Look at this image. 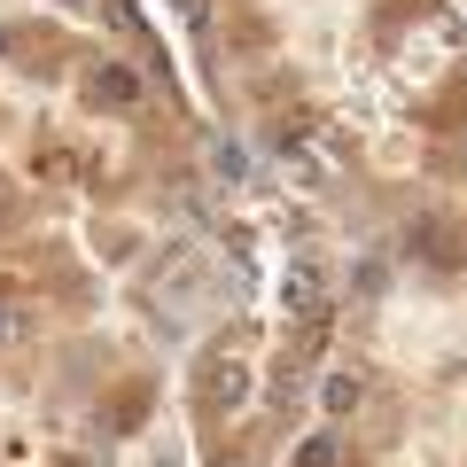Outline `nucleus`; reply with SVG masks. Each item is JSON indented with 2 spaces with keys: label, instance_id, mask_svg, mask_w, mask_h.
Listing matches in <instances>:
<instances>
[{
  "label": "nucleus",
  "instance_id": "0eeeda50",
  "mask_svg": "<svg viewBox=\"0 0 467 467\" xmlns=\"http://www.w3.org/2000/svg\"><path fill=\"white\" fill-rule=\"evenodd\" d=\"M8 47H16V32H8V24H0V55H8Z\"/></svg>",
  "mask_w": 467,
  "mask_h": 467
},
{
  "label": "nucleus",
  "instance_id": "423d86ee",
  "mask_svg": "<svg viewBox=\"0 0 467 467\" xmlns=\"http://www.w3.org/2000/svg\"><path fill=\"white\" fill-rule=\"evenodd\" d=\"M296 467H343V444H335V436H312V444L296 451Z\"/></svg>",
  "mask_w": 467,
  "mask_h": 467
},
{
  "label": "nucleus",
  "instance_id": "39448f33",
  "mask_svg": "<svg viewBox=\"0 0 467 467\" xmlns=\"http://www.w3.org/2000/svg\"><path fill=\"white\" fill-rule=\"evenodd\" d=\"M319 405H327V413H350V405H358V374H327V382H319Z\"/></svg>",
  "mask_w": 467,
  "mask_h": 467
},
{
  "label": "nucleus",
  "instance_id": "f257e3e1",
  "mask_svg": "<svg viewBox=\"0 0 467 467\" xmlns=\"http://www.w3.org/2000/svg\"><path fill=\"white\" fill-rule=\"evenodd\" d=\"M405 250H413V257H429V265H460V234H451L436 211H420L413 226H405Z\"/></svg>",
  "mask_w": 467,
  "mask_h": 467
},
{
  "label": "nucleus",
  "instance_id": "6e6552de",
  "mask_svg": "<svg viewBox=\"0 0 467 467\" xmlns=\"http://www.w3.org/2000/svg\"><path fill=\"white\" fill-rule=\"evenodd\" d=\"M0 335H8V304H0Z\"/></svg>",
  "mask_w": 467,
  "mask_h": 467
},
{
  "label": "nucleus",
  "instance_id": "20e7f679",
  "mask_svg": "<svg viewBox=\"0 0 467 467\" xmlns=\"http://www.w3.org/2000/svg\"><path fill=\"white\" fill-rule=\"evenodd\" d=\"M211 382H218V389H211L218 405H242V389H250V374L234 367V358H218V367H211Z\"/></svg>",
  "mask_w": 467,
  "mask_h": 467
},
{
  "label": "nucleus",
  "instance_id": "7ed1b4c3",
  "mask_svg": "<svg viewBox=\"0 0 467 467\" xmlns=\"http://www.w3.org/2000/svg\"><path fill=\"white\" fill-rule=\"evenodd\" d=\"M288 312H304V319L319 312V265H296V273H288Z\"/></svg>",
  "mask_w": 467,
  "mask_h": 467
},
{
  "label": "nucleus",
  "instance_id": "f03ea898",
  "mask_svg": "<svg viewBox=\"0 0 467 467\" xmlns=\"http://www.w3.org/2000/svg\"><path fill=\"white\" fill-rule=\"evenodd\" d=\"M94 94L109 101V109H133V101H140V70H125V63L94 70Z\"/></svg>",
  "mask_w": 467,
  "mask_h": 467
},
{
  "label": "nucleus",
  "instance_id": "1a4fd4ad",
  "mask_svg": "<svg viewBox=\"0 0 467 467\" xmlns=\"http://www.w3.org/2000/svg\"><path fill=\"white\" fill-rule=\"evenodd\" d=\"M63 8H86V0H63Z\"/></svg>",
  "mask_w": 467,
  "mask_h": 467
}]
</instances>
